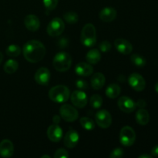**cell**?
Listing matches in <instances>:
<instances>
[{
  "instance_id": "cell-33",
  "label": "cell",
  "mask_w": 158,
  "mask_h": 158,
  "mask_svg": "<svg viewBox=\"0 0 158 158\" xmlns=\"http://www.w3.org/2000/svg\"><path fill=\"white\" fill-rule=\"evenodd\" d=\"M54 157L55 158H68L69 157V154L68 152L65 149L60 148L56 151L55 154H54Z\"/></svg>"
},
{
  "instance_id": "cell-7",
  "label": "cell",
  "mask_w": 158,
  "mask_h": 158,
  "mask_svg": "<svg viewBox=\"0 0 158 158\" xmlns=\"http://www.w3.org/2000/svg\"><path fill=\"white\" fill-rule=\"evenodd\" d=\"M60 117L66 122H74L78 119L79 113L77 109L69 104H63L60 109Z\"/></svg>"
},
{
  "instance_id": "cell-22",
  "label": "cell",
  "mask_w": 158,
  "mask_h": 158,
  "mask_svg": "<svg viewBox=\"0 0 158 158\" xmlns=\"http://www.w3.org/2000/svg\"><path fill=\"white\" fill-rule=\"evenodd\" d=\"M86 60L89 64H97L101 60V53L97 49H92L86 53Z\"/></svg>"
},
{
  "instance_id": "cell-14",
  "label": "cell",
  "mask_w": 158,
  "mask_h": 158,
  "mask_svg": "<svg viewBox=\"0 0 158 158\" xmlns=\"http://www.w3.org/2000/svg\"><path fill=\"white\" fill-rule=\"evenodd\" d=\"M80 135L75 130H69L64 137V145L68 148H74L79 143Z\"/></svg>"
},
{
  "instance_id": "cell-16",
  "label": "cell",
  "mask_w": 158,
  "mask_h": 158,
  "mask_svg": "<svg viewBox=\"0 0 158 158\" xmlns=\"http://www.w3.org/2000/svg\"><path fill=\"white\" fill-rule=\"evenodd\" d=\"M24 24L26 29L31 32H35L40 27V21L35 15L29 14L24 19Z\"/></svg>"
},
{
  "instance_id": "cell-35",
  "label": "cell",
  "mask_w": 158,
  "mask_h": 158,
  "mask_svg": "<svg viewBox=\"0 0 158 158\" xmlns=\"http://www.w3.org/2000/svg\"><path fill=\"white\" fill-rule=\"evenodd\" d=\"M146 105H147L146 101L143 100H139L136 103V106H138L139 108H145Z\"/></svg>"
},
{
  "instance_id": "cell-13",
  "label": "cell",
  "mask_w": 158,
  "mask_h": 158,
  "mask_svg": "<svg viewBox=\"0 0 158 158\" xmlns=\"http://www.w3.org/2000/svg\"><path fill=\"white\" fill-rule=\"evenodd\" d=\"M114 46L117 50L123 55H128L133 50L132 44L128 40L124 39H117L114 42Z\"/></svg>"
},
{
  "instance_id": "cell-34",
  "label": "cell",
  "mask_w": 158,
  "mask_h": 158,
  "mask_svg": "<svg viewBox=\"0 0 158 158\" xmlns=\"http://www.w3.org/2000/svg\"><path fill=\"white\" fill-rule=\"evenodd\" d=\"M76 86L80 90H86L88 89V83L83 80H77L76 82Z\"/></svg>"
},
{
  "instance_id": "cell-27",
  "label": "cell",
  "mask_w": 158,
  "mask_h": 158,
  "mask_svg": "<svg viewBox=\"0 0 158 158\" xmlns=\"http://www.w3.org/2000/svg\"><path fill=\"white\" fill-rule=\"evenodd\" d=\"M131 60L133 64L135 65L137 67H143L147 63L144 57L139 54H133L131 57Z\"/></svg>"
},
{
  "instance_id": "cell-41",
  "label": "cell",
  "mask_w": 158,
  "mask_h": 158,
  "mask_svg": "<svg viewBox=\"0 0 158 158\" xmlns=\"http://www.w3.org/2000/svg\"><path fill=\"white\" fill-rule=\"evenodd\" d=\"M45 157L50 158V156H49V155H43V156H42V157H41V158H45Z\"/></svg>"
},
{
  "instance_id": "cell-11",
  "label": "cell",
  "mask_w": 158,
  "mask_h": 158,
  "mask_svg": "<svg viewBox=\"0 0 158 158\" xmlns=\"http://www.w3.org/2000/svg\"><path fill=\"white\" fill-rule=\"evenodd\" d=\"M118 106L120 110L126 114H130L135 110L136 103L127 96H123L118 100Z\"/></svg>"
},
{
  "instance_id": "cell-19",
  "label": "cell",
  "mask_w": 158,
  "mask_h": 158,
  "mask_svg": "<svg viewBox=\"0 0 158 158\" xmlns=\"http://www.w3.org/2000/svg\"><path fill=\"white\" fill-rule=\"evenodd\" d=\"M75 72L80 77H89L94 72V68L89 63H80L76 66Z\"/></svg>"
},
{
  "instance_id": "cell-2",
  "label": "cell",
  "mask_w": 158,
  "mask_h": 158,
  "mask_svg": "<svg viewBox=\"0 0 158 158\" xmlns=\"http://www.w3.org/2000/svg\"><path fill=\"white\" fill-rule=\"evenodd\" d=\"M80 40L83 46L92 47L97 43V31L95 26L91 23H87L82 29Z\"/></svg>"
},
{
  "instance_id": "cell-29",
  "label": "cell",
  "mask_w": 158,
  "mask_h": 158,
  "mask_svg": "<svg viewBox=\"0 0 158 158\" xmlns=\"http://www.w3.org/2000/svg\"><path fill=\"white\" fill-rule=\"evenodd\" d=\"M63 18L65 21L69 24H75L78 22L79 15L74 12H68L63 15Z\"/></svg>"
},
{
  "instance_id": "cell-36",
  "label": "cell",
  "mask_w": 158,
  "mask_h": 158,
  "mask_svg": "<svg viewBox=\"0 0 158 158\" xmlns=\"http://www.w3.org/2000/svg\"><path fill=\"white\" fill-rule=\"evenodd\" d=\"M151 154L154 157H158V145H156L151 150Z\"/></svg>"
},
{
  "instance_id": "cell-24",
  "label": "cell",
  "mask_w": 158,
  "mask_h": 158,
  "mask_svg": "<svg viewBox=\"0 0 158 158\" xmlns=\"http://www.w3.org/2000/svg\"><path fill=\"white\" fill-rule=\"evenodd\" d=\"M19 68V63L15 60H9L4 65V70L6 73L12 74L16 72Z\"/></svg>"
},
{
  "instance_id": "cell-32",
  "label": "cell",
  "mask_w": 158,
  "mask_h": 158,
  "mask_svg": "<svg viewBox=\"0 0 158 158\" xmlns=\"http://www.w3.org/2000/svg\"><path fill=\"white\" fill-rule=\"evenodd\" d=\"M123 156V149L120 148H117L116 149H114V151L111 152V154H110L109 157L110 158H120L122 157Z\"/></svg>"
},
{
  "instance_id": "cell-38",
  "label": "cell",
  "mask_w": 158,
  "mask_h": 158,
  "mask_svg": "<svg viewBox=\"0 0 158 158\" xmlns=\"http://www.w3.org/2000/svg\"><path fill=\"white\" fill-rule=\"evenodd\" d=\"M152 156L149 155V154H142V155L139 156V158H151Z\"/></svg>"
},
{
  "instance_id": "cell-28",
  "label": "cell",
  "mask_w": 158,
  "mask_h": 158,
  "mask_svg": "<svg viewBox=\"0 0 158 158\" xmlns=\"http://www.w3.org/2000/svg\"><path fill=\"white\" fill-rule=\"evenodd\" d=\"M103 104V99L99 94H94L90 98V106L94 109H100Z\"/></svg>"
},
{
  "instance_id": "cell-30",
  "label": "cell",
  "mask_w": 158,
  "mask_h": 158,
  "mask_svg": "<svg viewBox=\"0 0 158 158\" xmlns=\"http://www.w3.org/2000/svg\"><path fill=\"white\" fill-rule=\"evenodd\" d=\"M59 0H43V5L47 11H52L58 5Z\"/></svg>"
},
{
  "instance_id": "cell-6",
  "label": "cell",
  "mask_w": 158,
  "mask_h": 158,
  "mask_svg": "<svg viewBox=\"0 0 158 158\" xmlns=\"http://www.w3.org/2000/svg\"><path fill=\"white\" fill-rule=\"evenodd\" d=\"M136 140V134L134 130L130 126H125L120 130V141L123 146L131 147Z\"/></svg>"
},
{
  "instance_id": "cell-3",
  "label": "cell",
  "mask_w": 158,
  "mask_h": 158,
  "mask_svg": "<svg viewBox=\"0 0 158 158\" xmlns=\"http://www.w3.org/2000/svg\"><path fill=\"white\" fill-rule=\"evenodd\" d=\"M70 97V91L69 88L63 85L53 86L49 91V97L52 101L57 103H65Z\"/></svg>"
},
{
  "instance_id": "cell-25",
  "label": "cell",
  "mask_w": 158,
  "mask_h": 158,
  "mask_svg": "<svg viewBox=\"0 0 158 158\" xmlns=\"http://www.w3.org/2000/svg\"><path fill=\"white\" fill-rule=\"evenodd\" d=\"M80 123L82 127L86 131H92L95 128V122L89 117H81L80 120Z\"/></svg>"
},
{
  "instance_id": "cell-23",
  "label": "cell",
  "mask_w": 158,
  "mask_h": 158,
  "mask_svg": "<svg viewBox=\"0 0 158 158\" xmlns=\"http://www.w3.org/2000/svg\"><path fill=\"white\" fill-rule=\"evenodd\" d=\"M120 91H121V88L119 85L116 84V83H111L106 88V95L109 98L115 99L120 95Z\"/></svg>"
},
{
  "instance_id": "cell-1",
  "label": "cell",
  "mask_w": 158,
  "mask_h": 158,
  "mask_svg": "<svg viewBox=\"0 0 158 158\" xmlns=\"http://www.w3.org/2000/svg\"><path fill=\"white\" fill-rule=\"evenodd\" d=\"M23 56L29 63H35L41 61L46 55L44 45L39 40H29L23 46Z\"/></svg>"
},
{
  "instance_id": "cell-5",
  "label": "cell",
  "mask_w": 158,
  "mask_h": 158,
  "mask_svg": "<svg viewBox=\"0 0 158 158\" xmlns=\"http://www.w3.org/2000/svg\"><path fill=\"white\" fill-rule=\"evenodd\" d=\"M65 29V23L62 19L56 17L51 20L47 26L46 32L52 37H56L61 35Z\"/></svg>"
},
{
  "instance_id": "cell-12",
  "label": "cell",
  "mask_w": 158,
  "mask_h": 158,
  "mask_svg": "<svg viewBox=\"0 0 158 158\" xmlns=\"http://www.w3.org/2000/svg\"><path fill=\"white\" fill-rule=\"evenodd\" d=\"M50 80V72L46 67H41L35 72V80L39 85L46 86Z\"/></svg>"
},
{
  "instance_id": "cell-21",
  "label": "cell",
  "mask_w": 158,
  "mask_h": 158,
  "mask_svg": "<svg viewBox=\"0 0 158 158\" xmlns=\"http://www.w3.org/2000/svg\"><path fill=\"white\" fill-rule=\"evenodd\" d=\"M136 121L140 125H146L149 123L150 115L144 108H140L136 114Z\"/></svg>"
},
{
  "instance_id": "cell-18",
  "label": "cell",
  "mask_w": 158,
  "mask_h": 158,
  "mask_svg": "<svg viewBox=\"0 0 158 158\" xmlns=\"http://www.w3.org/2000/svg\"><path fill=\"white\" fill-rule=\"evenodd\" d=\"M117 12L114 8L113 7H105L100 11V18L102 21L105 23H110L112 22L117 18Z\"/></svg>"
},
{
  "instance_id": "cell-20",
  "label": "cell",
  "mask_w": 158,
  "mask_h": 158,
  "mask_svg": "<svg viewBox=\"0 0 158 158\" xmlns=\"http://www.w3.org/2000/svg\"><path fill=\"white\" fill-rule=\"evenodd\" d=\"M105 81H106V79H105L104 75L103 73H96L91 77V86L95 90H98V89L103 88V86L105 84Z\"/></svg>"
},
{
  "instance_id": "cell-9",
  "label": "cell",
  "mask_w": 158,
  "mask_h": 158,
  "mask_svg": "<svg viewBox=\"0 0 158 158\" xmlns=\"http://www.w3.org/2000/svg\"><path fill=\"white\" fill-rule=\"evenodd\" d=\"M130 86L136 91H143L146 87V82L143 77L139 73H132L128 78Z\"/></svg>"
},
{
  "instance_id": "cell-15",
  "label": "cell",
  "mask_w": 158,
  "mask_h": 158,
  "mask_svg": "<svg viewBox=\"0 0 158 158\" xmlns=\"http://www.w3.org/2000/svg\"><path fill=\"white\" fill-rule=\"evenodd\" d=\"M47 137L52 142L60 141L63 137V130L58 124H52L49 126L47 129Z\"/></svg>"
},
{
  "instance_id": "cell-10",
  "label": "cell",
  "mask_w": 158,
  "mask_h": 158,
  "mask_svg": "<svg viewBox=\"0 0 158 158\" xmlns=\"http://www.w3.org/2000/svg\"><path fill=\"white\" fill-rule=\"evenodd\" d=\"M73 104L77 108H83L87 104V96L83 90H75L70 95Z\"/></svg>"
},
{
  "instance_id": "cell-26",
  "label": "cell",
  "mask_w": 158,
  "mask_h": 158,
  "mask_svg": "<svg viewBox=\"0 0 158 158\" xmlns=\"http://www.w3.org/2000/svg\"><path fill=\"white\" fill-rule=\"evenodd\" d=\"M22 52V49L19 46L15 44H12L9 46L6 49V54L10 57H16L20 55Z\"/></svg>"
},
{
  "instance_id": "cell-37",
  "label": "cell",
  "mask_w": 158,
  "mask_h": 158,
  "mask_svg": "<svg viewBox=\"0 0 158 158\" xmlns=\"http://www.w3.org/2000/svg\"><path fill=\"white\" fill-rule=\"evenodd\" d=\"M52 120H53V123L55 124H58L60 122V117L59 115H55L52 117Z\"/></svg>"
},
{
  "instance_id": "cell-40",
  "label": "cell",
  "mask_w": 158,
  "mask_h": 158,
  "mask_svg": "<svg viewBox=\"0 0 158 158\" xmlns=\"http://www.w3.org/2000/svg\"><path fill=\"white\" fill-rule=\"evenodd\" d=\"M154 88H155V91L157 93H158V83H157L155 84V86H154Z\"/></svg>"
},
{
  "instance_id": "cell-17",
  "label": "cell",
  "mask_w": 158,
  "mask_h": 158,
  "mask_svg": "<svg viewBox=\"0 0 158 158\" xmlns=\"http://www.w3.org/2000/svg\"><path fill=\"white\" fill-rule=\"evenodd\" d=\"M14 153L13 143L8 139L0 142V156L5 158L12 157Z\"/></svg>"
},
{
  "instance_id": "cell-31",
  "label": "cell",
  "mask_w": 158,
  "mask_h": 158,
  "mask_svg": "<svg viewBox=\"0 0 158 158\" xmlns=\"http://www.w3.org/2000/svg\"><path fill=\"white\" fill-rule=\"evenodd\" d=\"M111 44L109 41L107 40H104V41L101 42L100 44L99 45V48H100V51L103 52H107L111 49Z\"/></svg>"
},
{
  "instance_id": "cell-39",
  "label": "cell",
  "mask_w": 158,
  "mask_h": 158,
  "mask_svg": "<svg viewBox=\"0 0 158 158\" xmlns=\"http://www.w3.org/2000/svg\"><path fill=\"white\" fill-rule=\"evenodd\" d=\"M2 60H3V55H2V53L0 52V64H1L2 62Z\"/></svg>"
},
{
  "instance_id": "cell-8",
  "label": "cell",
  "mask_w": 158,
  "mask_h": 158,
  "mask_svg": "<svg viewBox=\"0 0 158 158\" xmlns=\"http://www.w3.org/2000/svg\"><path fill=\"white\" fill-rule=\"evenodd\" d=\"M96 123L102 129H106L110 127L112 123V117L110 114L106 110H100L96 114Z\"/></svg>"
},
{
  "instance_id": "cell-4",
  "label": "cell",
  "mask_w": 158,
  "mask_h": 158,
  "mask_svg": "<svg viewBox=\"0 0 158 158\" xmlns=\"http://www.w3.org/2000/svg\"><path fill=\"white\" fill-rule=\"evenodd\" d=\"M52 65L56 70L59 72H66L71 67L72 57L67 52H60L54 56Z\"/></svg>"
}]
</instances>
